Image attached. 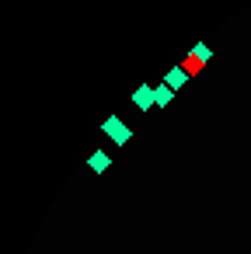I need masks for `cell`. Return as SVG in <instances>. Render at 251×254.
<instances>
[{
	"mask_svg": "<svg viewBox=\"0 0 251 254\" xmlns=\"http://www.w3.org/2000/svg\"><path fill=\"white\" fill-rule=\"evenodd\" d=\"M133 108H140V112H150V108H157V101H154V84H143V87H136V94H133Z\"/></svg>",
	"mask_w": 251,
	"mask_h": 254,
	"instance_id": "7a4b0ae2",
	"label": "cell"
},
{
	"mask_svg": "<svg viewBox=\"0 0 251 254\" xmlns=\"http://www.w3.org/2000/svg\"><path fill=\"white\" fill-rule=\"evenodd\" d=\"M105 139H112L115 146H126V143L133 139V129H129L119 115H112V119L105 122Z\"/></svg>",
	"mask_w": 251,
	"mask_h": 254,
	"instance_id": "6da1fadb",
	"label": "cell"
},
{
	"mask_svg": "<svg viewBox=\"0 0 251 254\" xmlns=\"http://www.w3.org/2000/svg\"><path fill=\"white\" fill-rule=\"evenodd\" d=\"M87 167H91L94 174H105V171L112 167V157H108L105 150H91V153H87Z\"/></svg>",
	"mask_w": 251,
	"mask_h": 254,
	"instance_id": "277c9868",
	"label": "cell"
},
{
	"mask_svg": "<svg viewBox=\"0 0 251 254\" xmlns=\"http://www.w3.org/2000/svg\"><path fill=\"white\" fill-rule=\"evenodd\" d=\"M154 101H157V108H167V105H174V101H178V91H174V87H167L164 80H157V84H154Z\"/></svg>",
	"mask_w": 251,
	"mask_h": 254,
	"instance_id": "3957f363",
	"label": "cell"
}]
</instances>
